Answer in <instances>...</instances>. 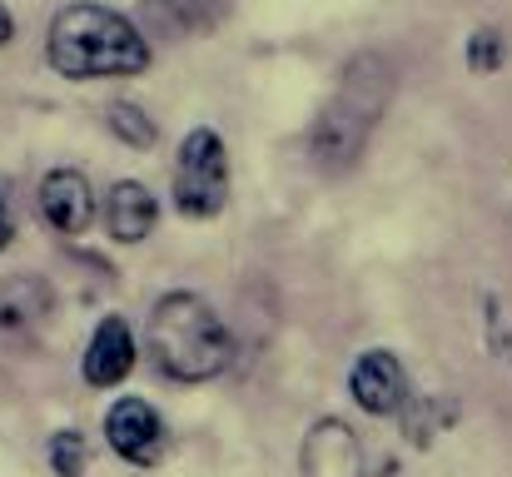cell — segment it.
Here are the masks:
<instances>
[{"label": "cell", "instance_id": "cell-1", "mask_svg": "<svg viewBox=\"0 0 512 477\" xmlns=\"http://www.w3.org/2000/svg\"><path fill=\"white\" fill-rule=\"evenodd\" d=\"M45 60L65 80H130L150 65V40L120 10L75 0L50 20Z\"/></svg>", "mask_w": 512, "mask_h": 477}, {"label": "cell", "instance_id": "cell-2", "mask_svg": "<svg viewBox=\"0 0 512 477\" xmlns=\"http://www.w3.org/2000/svg\"><path fill=\"white\" fill-rule=\"evenodd\" d=\"M393 60L383 50H358L339 75V90L329 95V105L319 110L314 130H309V159L324 174H339L368 150L388 100H393Z\"/></svg>", "mask_w": 512, "mask_h": 477}, {"label": "cell", "instance_id": "cell-3", "mask_svg": "<svg viewBox=\"0 0 512 477\" xmlns=\"http://www.w3.org/2000/svg\"><path fill=\"white\" fill-rule=\"evenodd\" d=\"M145 343H150V358L160 363V373H170L174 383L219 378L234 358V338H229L224 318L199 294H165L150 309Z\"/></svg>", "mask_w": 512, "mask_h": 477}, {"label": "cell", "instance_id": "cell-4", "mask_svg": "<svg viewBox=\"0 0 512 477\" xmlns=\"http://www.w3.org/2000/svg\"><path fill=\"white\" fill-rule=\"evenodd\" d=\"M170 199L184 219H214L229 204V150L219 140V130L199 125L179 140L174 155V179Z\"/></svg>", "mask_w": 512, "mask_h": 477}, {"label": "cell", "instance_id": "cell-5", "mask_svg": "<svg viewBox=\"0 0 512 477\" xmlns=\"http://www.w3.org/2000/svg\"><path fill=\"white\" fill-rule=\"evenodd\" d=\"M348 393H353V403H358L363 413L393 418V413L408 408V373H403V363H398L388 348H368V353H358L353 368H348Z\"/></svg>", "mask_w": 512, "mask_h": 477}, {"label": "cell", "instance_id": "cell-6", "mask_svg": "<svg viewBox=\"0 0 512 477\" xmlns=\"http://www.w3.org/2000/svg\"><path fill=\"white\" fill-rule=\"evenodd\" d=\"M105 438L135 468H155L165 458V423H160V413L145 398H120L105 413Z\"/></svg>", "mask_w": 512, "mask_h": 477}, {"label": "cell", "instance_id": "cell-7", "mask_svg": "<svg viewBox=\"0 0 512 477\" xmlns=\"http://www.w3.org/2000/svg\"><path fill=\"white\" fill-rule=\"evenodd\" d=\"M304 477H363V443L343 418H319L299 453Z\"/></svg>", "mask_w": 512, "mask_h": 477}, {"label": "cell", "instance_id": "cell-8", "mask_svg": "<svg viewBox=\"0 0 512 477\" xmlns=\"http://www.w3.org/2000/svg\"><path fill=\"white\" fill-rule=\"evenodd\" d=\"M40 219L55 234H85L95 224V194L80 169H50L40 179Z\"/></svg>", "mask_w": 512, "mask_h": 477}, {"label": "cell", "instance_id": "cell-9", "mask_svg": "<svg viewBox=\"0 0 512 477\" xmlns=\"http://www.w3.org/2000/svg\"><path fill=\"white\" fill-rule=\"evenodd\" d=\"M130 368H135V333H130V323L120 314L100 318V328H95V338H90V348L80 358L85 383L90 388H115V383L130 378Z\"/></svg>", "mask_w": 512, "mask_h": 477}, {"label": "cell", "instance_id": "cell-10", "mask_svg": "<svg viewBox=\"0 0 512 477\" xmlns=\"http://www.w3.org/2000/svg\"><path fill=\"white\" fill-rule=\"evenodd\" d=\"M155 219H160V204H155V194H150L140 179H120V184L110 189V199H105V229H110L115 244H140V239H150Z\"/></svg>", "mask_w": 512, "mask_h": 477}, {"label": "cell", "instance_id": "cell-11", "mask_svg": "<svg viewBox=\"0 0 512 477\" xmlns=\"http://www.w3.org/2000/svg\"><path fill=\"white\" fill-rule=\"evenodd\" d=\"M219 15V0H140V20L160 40H184L209 30Z\"/></svg>", "mask_w": 512, "mask_h": 477}, {"label": "cell", "instance_id": "cell-12", "mask_svg": "<svg viewBox=\"0 0 512 477\" xmlns=\"http://www.w3.org/2000/svg\"><path fill=\"white\" fill-rule=\"evenodd\" d=\"M50 314V289L35 274H15L0 284V333H25Z\"/></svg>", "mask_w": 512, "mask_h": 477}, {"label": "cell", "instance_id": "cell-13", "mask_svg": "<svg viewBox=\"0 0 512 477\" xmlns=\"http://www.w3.org/2000/svg\"><path fill=\"white\" fill-rule=\"evenodd\" d=\"M105 130H110L120 145H130V150H150V145L160 140L155 120H150L135 100H115V105L105 110Z\"/></svg>", "mask_w": 512, "mask_h": 477}, {"label": "cell", "instance_id": "cell-14", "mask_svg": "<svg viewBox=\"0 0 512 477\" xmlns=\"http://www.w3.org/2000/svg\"><path fill=\"white\" fill-rule=\"evenodd\" d=\"M468 70L473 75H493V70H503V60H508V40H503V30H493V25H483V30H473L468 35Z\"/></svg>", "mask_w": 512, "mask_h": 477}, {"label": "cell", "instance_id": "cell-15", "mask_svg": "<svg viewBox=\"0 0 512 477\" xmlns=\"http://www.w3.org/2000/svg\"><path fill=\"white\" fill-rule=\"evenodd\" d=\"M50 468H55L60 477H80L85 473V438H80V433H70V428H65V433H55V438H50Z\"/></svg>", "mask_w": 512, "mask_h": 477}, {"label": "cell", "instance_id": "cell-16", "mask_svg": "<svg viewBox=\"0 0 512 477\" xmlns=\"http://www.w3.org/2000/svg\"><path fill=\"white\" fill-rule=\"evenodd\" d=\"M15 239V224H10V179H0V249Z\"/></svg>", "mask_w": 512, "mask_h": 477}, {"label": "cell", "instance_id": "cell-17", "mask_svg": "<svg viewBox=\"0 0 512 477\" xmlns=\"http://www.w3.org/2000/svg\"><path fill=\"white\" fill-rule=\"evenodd\" d=\"M10 40H15V15H10V10H5V0H0V50H5Z\"/></svg>", "mask_w": 512, "mask_h": 477}]
</instances>
